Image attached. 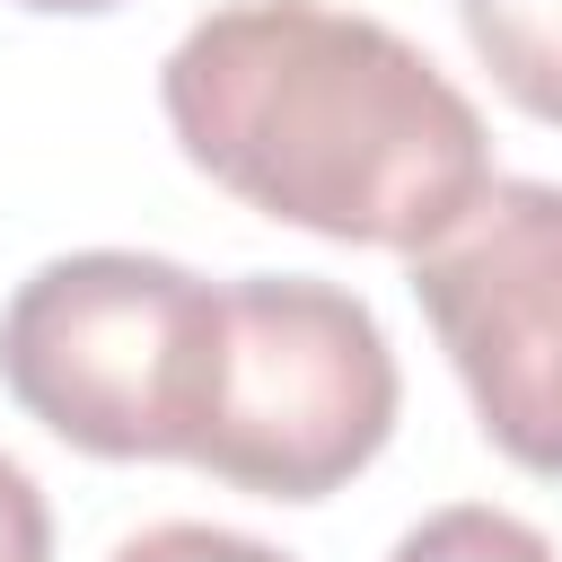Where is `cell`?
<instances>
[{
	"label": "cell",
	"instance_id": "9",
	"mask_svg": "<svg viewBox=\"0 0 562 562\" xmlns=\"http://www.w3.org/2000/svg\"><path fill=\"white\" fill-rule=\"evenodd\" d=\"M18 9H44V18H97V9H123V0H18Z\"/></svg>",
	"mask_w": 562,
	"mask_h": 562
},
{
	"label": "cell",
	"instance_id": "8",
	"mask_svg": "<svg viewBox=\"0 0 562 562\" xmlns=\"http://www.w3.org/2000/svg\"><path fill=\"white\" fill-rule=\"evenodd\" d=\"M0 562H53V518L18 457H0Z\"/></svg>",
	"mask_w": 562,
	"mask_h": 562
},
{
	"label": "cell",
	"instance_id": "4",
	"mask_svg": "<svg viewBox=\"0 0 562 562\" xmlns=\"http://www.w3.org/2000/svg\"><path fill=\"white\" fill-rule=\"evenodd\" d=\"M413 299L483 439L527 474H562V184H483V202L413 255Z\"/></svg>",
	"mask_w": 562,
	"mask_h": 562
},
{
	"label": "cell",
	"instance_id": "6",
	"mask_svg": "<svg viewBox=\"0 0 562 562\" xmlns=\"http://www.w3.org/2000/svg\"><path fill=\"white\" fill-rule=\"evenodd\" d=\"M386 562H562L527 518L509 509H483V501H457V509H430Z\"/></svg>",
	"mask_w": 562,
	"mask_h": 562
},
{
	"label": "cell",
	"instance_id": "7",
	"mask_svg": "<svg viewBox=\"0 0 562 562\" xmlns=\"http://www.w3.org/2000/svg\"><path fill=\"white\" fill-rule=\"evenodd\" d=\"M114 562H290L237 527H202V518H167V527H140L114 544Z\"/></svg>",
	"mask_w": 562,
	"mask_h": 562
},
{
	"label": "cell",
	"instance_id": "5",
	"mask_svg": "<svg viewBox=\"0 0 562 562\" xmlns=\"http://www.w3.org/2000/svg\"><path fill=\"white\" fill-rule=\"evenodd\" d=\"M457 18L501 97L536 123H562V0H457Z\"/></svg>",
	"mask_w": 562,
	"mask_h": 562
},
{
	"label": "cell",
	"instance_id": "3",
	"mask_svg": "<svg viewBox=\"0 0 562 562\" xmlns=\"http://www.w3.org/2000/svg\"><path fill=\"white\" fill-rule=\"evenodd\" d=\"M220 281L167 255H53L0 307V386L88 457H184Z\"/></svg>",
	"mask_w": 562,
	"mask_h": 562
},
{
	"label": "cell",
	"instance_id": "2",
	"mask_svg": "<svg viewBox=\"0 0 562 562\" xmlns=\"http://www.w3.org/2000/svg\"><path fill=\"white\" fill-rule=\"evenodd\" d=\"M395 430V351L378 316L307 272L220 281L184 465L255 501L342 492Z\"/></svg>",
	"mask_w": 562,
	"mask_h": 562
},
{
	"label": "cell",
	"instance_id": "1",
	"mask_svg": "<svg viewBox=\"0 0 562 562\" xmlns=\"http://www.w3.org/2000/svg\"><path fill=\"white\" fill-rule=\"evenodd\" d=\"M176 149L246 211L422 255L492 184V132L395 26L325 0H228L158 70Z\"/></svg>",
	"mask_w": 562,
	"mask_h": 562
}]
</instances>
